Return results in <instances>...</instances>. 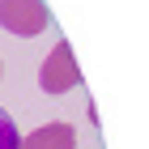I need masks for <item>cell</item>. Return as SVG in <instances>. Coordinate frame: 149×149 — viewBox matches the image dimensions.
Masks as SVG:
<instances>
[{
	"instance_id": "1",
	"label": "cell",
	"mask_w": 149,
	"mask_h": 149,
	"mask_svg": "<svg viewBox=\"0 0 149 149\" xmlns=\"http://www.w3.org/2000/svg\"><path fill=\"white\" fill-rule=\"evenodd\" d=\"M0 30L17 38H34L51 30V9L47 0H0Z\"/></svg>"
},
{
	"instance_id": "4",
	"label": "cell",
	"mask_w": 149,
	"mask_h": 149,
	"mask_svg": "<svg viewBox=\"0 0 149 149\" xmlns=\"http://www.w3.org/2000/svg\"><path fill=\"white\" fill-rule=\"evenodd\" d=\"M17 145H22V132L13 124V115L0 107V149H17Z\"/></svg>"
},
{
	"instance_id": "5",
	"label": "cell",
	"mask_w": 149,
	"mask_h": 149,
	"mask_svg": "<svg viewBox=\"0 0 149 149\" xmlns=\"http://www.w3.org/2000/svg\"><path fill=\"white\" fill-rule=\"evenodd\" d=\"M0 72H4V68H0Z\"/></svg>"
},
{
	"instance_id": "2",
	"label": "cell",
	"mask_w": 149,
	"mask_h": 149,
	"mask_svg": "<svg viewBox=\"0 0 149 149\" xmlns=\"http://www.w3.org/2000/svg\"><path fill=\"white\" fill-rule=\"evenodd\" d=\"M38 85H43V94H68V90L81 85V68H77V56H72V43L60 38L47 51L43 68H38Z\"/></svg>"
},
{
	"instance_id": "3",
	"label": "cell",
	"mask_w": 149,
	"mask_h": 149,
	"mask_svg": "<svg viewBox=\"0 0 149 149\" xmlns=\"http://www.w3.org/2000/svg\"><path fill=\"white\" fill-rule=\"evenodd\" d=\"M17 149H77V128L64 119H51V124L34 128L30 136H22Z\"/></svg>"
}]
</instances>
